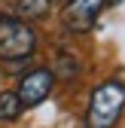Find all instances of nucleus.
<instances>
[{
  "label": "nucleus",
  "mask_w": 125,
  "mask_h": 128,
  "mask_svg": "<svg viewBox=\"0 0 125 128\" xmlns=\"http://www.w3.org/2000/svg\"><path fill=\"white\" fill-rule=\"evenodd\" d=\"M122 113H125V82L107 79V82H101L92 92V98H88L86 125L88 128H113Z\"/></svg>",
  "instance_id": "obj_1"
},
{
  "label": "nucleus",
  "mask_w": 125,
  "mask_h": 128,
  "mask_svg": "<svg viewBox=\"0 0 125 128\" xmlns=\"http://www.w3.org/2000/svg\"><path fill=\"white\" fill-rule=\"evenodd\" d=\"M37 49V30L18 15L0 12V58L6 64H22Z\"/></svg>",
  "instance_id": "obj_2"
},
{
  "label": "nucleus",
  "mask_w": 125,
  "mask_h": 128,
  "mask_svg": "<svg viewBox=\"0 0 125 128\" xmlns=\"http://www.w3.org/2000/svg\"><path fill=\"white\" fill-rule=\"evenodd\" d=\"M52 86H55V73L49 67H34V70H28L22 76L15 94H18L22 107H37V104H43L52 94Z\"/></svg>",
  "instance_id": "obj_3"
},
{
  "label": "nucleus",
  "mask_w": 125,
  "mask_h": 128,
  "mask_svg": "<svg viewBox=\"0 0 125 128\" xmlns=\"http://www.w3.org/2000/svg\"><path fill=\"white\" fill-rule=\"evenodd\" d=\"M104 3L107 0H67L64 12H61V22H64V28L70 34H86V30L95 28Z\"/></svg>",
  "instance_id": "obj_4"
},
{
  "label": "nucleus",
  "mask_w": 125,
  "mask_h": 128,
  "mask_svg": "<svg viewBox=\"0 0 125 128\" xmlns=\"http://www.w3.org/2000/svg\"><path fill=\"white\" fill-rule=\"evenodd\" d=\"M49 12H52V0H15V15L24 22L46 18Z\"/></svg>",
  "instance_id": "obj_5"
},
{
  "label": "nucleus",
  "mask_w": 125,
  "mask_h": 128,
  "mask_svg": "<svg viewBox=\"0 0 125 128\" xmlns=\"http://www.w3.org/2000/svg\"><path fill=\"white\" fill-rule=\"evenodd\" d=\"M22 101L15 92H0V122H15L22 116Z\"/></svg>",
  "instance_id": "obj_6"
},
{
  "label": "nucleus",
  "mask_w": 125,
  "mask_h": 128,
  "mask_svg": "<svg viewBox=\"0 0 125 128\" xmlns=\"http://www.w3.org/2000/svg\"><path fill=\"white\" fill-rule=\"evenodd\" d=\"M55 79H73L76 73H80V61H76L70 52H61L58 55V61H55Z\"/></svg>",
  "instance_id": "obj_7"
},
{
  "label": "nucleus",
  "mask_w": 125,
  "mask_h": 128,
  "mask_svg": "<svg viewBox=\"0 0 125 128\" xmlns=\"http://www.w3.org/2000/svg\"><path fill=\"white\" fill-rule=\"evenodd\" d=\"M110 3H119V0H110Z\"/></svg>",
  "instance_id": "obj_8"
}]
</instances>
